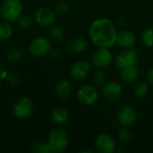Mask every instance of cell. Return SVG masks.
Returning <instances> with one entry per match:
<instances>
[{
    "label": "cell",
    "mask_w": 153,
    "mask_h": 153,
    "mask_svg": "<svg viewBox=\"0 0 153 153\" xmlns=\"http://www.w3.org/2000/svg\"><path fill=\"white\" fill-rule=\"evenodd\" d=\"M89 38L98 48H110L117 44V30L116 24L108 18L95 19L89 27Z\"/></svg>",
    "instance_id": "obj_1"
},
{
    "label": "cell",
    "mask_w": 153,
    "mask_h": 153,
    "mask_svg": "<svg viewBox=\"0 0 153 153\" xmlns=\"http://www.w3.org/2000/svg\"><path fill=\"white\" fill-rule=\"evenodd\" d=\"M22 4L21 0H4L0 4L1 18L7 22H17L22 14Z\"/></svg>",
    "instance_id": "obj_2"
},
{
    "label": "cell",
    "mask_w": 153,
    "mask_h": 153,
    "mask_svg": "<svg viewBox=\"0 0 153 153\" xmlns=\"http://www.w3.org/2000/svg\"><path fill=\"white\" fill-rule=\"evenodd\" d=\"M48 143L50 145L53 152H62L68 146L69 137L65 130L56 127L49 132Z\"/></svg>",
    "instance_id": "obj_3"
},
{
    "label": "cell",
    "mask_w": 153,
    "mask_h": 153,
    "mask_svg": "<svg viewBox=\"0 0 153 153\" xmlns=\"http://www.w3.org/2000/svg\"><path fill=\"white\" fill-rule=\"evenodd\" d=\"M140 54L138 50H136L134 48H124L123 51H121L115 59L116 66L118 70H123L134 65H137V62L139 60Z\"/></svg>",
    "instance_id": "obj_4"
},
{
    "label": "cell",
    "mask_w": 153,
    "mask_h": 153,
    "mask_svg": "<svg viewBox=\"0 0 153 153\" xmlns=\"http://www.w3.org/2000/svg\"><path fill=\"white\" fill-rule=\"evenodd\" d=\"M33 111V102L28 96L19 98L13 106L12 115L21 120L29 118Z\"/></svg>",
    "instance_id": "obj_5"
},
{
    "label": "cell",
    "mask_w": 153,
    "mask_h": 153,
    "mask_svg": "<svg viewBox=\"0 0 153 153\" xmlns=\"http://www.w3.org/2000/svg\"><path fill=\"white\" fill-rule=\"evenodd\" d=\"M51 48V40L43 36L34 38L29 46V52L34 57H43L49 54Z\"/></svg>",
    "instance_id": "obj_6"
},
{
    "label": "cell",
    "mask_w": 153,
    "mask_h": 153,
    "mask_svg": "<svg viewBox=\"0 0 153 153\" xmlns=\"http://www.w3.org/2000/svg\"><path fill=\"white\" fill-rule=\"evenodd\" d=\"M114 60L112 52L108 48H98L91 56V64L98 69H105Z\"/></svg>",
    "instance_id": "obj_7"
},
{
    "label": "cell",
    "mask_w": 153,
    "mask_h": 153,
    "mask_svg": "<svg viewBox=\"0 0 153 153\" xmlns=\"http://www.w3.org/2000/svg\"><path fill=\"white\" fill-rule=\"evenodd\" d=\"M35 22L43 28L52 27L56 21V13L55 10L48 7H39L34 13Z\"/></svg>",
    "instance_id": "obj_8"
},
{
    "label": "cell",
    "mask_w": 153,
    "mask_h": 153,
    "mask_svg": "<svg viewBox=\"0 0 153 153\" xmlns=\"http://www.w3.org/2000/svg\"><path fill=\"white\" fill-rule=\"evenodd\" d=\"M78 100L85 106H92L99 99V92L93 84H83L77 91Z\"/></svg>",
    "instance_id": "obj_9"
},
{
    "label": "cell",
    "mask_w": 153,
    "mask_h": 153,
    "mask_svg": "<svg viewBox=\"0 0 153 153\" xmlns=\"http://www.w3.org/2000/svg\"><path fill=\"white\" fill-rule=\"evenodd\" d=\"M117 121L123 126H131L137 119V111L131 105H123L117 111Z\"/></svg>",
    "instance_id": "obj_10"
},
{
    "label": "cell",
    "mask_w": 153,
    "mask_h": 153,
    "mask_svg": "<svg viewBox=\"0 0 153 153\" xmlns=\"http://www.w3.org/2000/svg\"><path fill=\"white\" fill-rule=\"evenodd\" d=\"M95 148L100 153H113L117 151V143L109 134L102 133L95 140Z\"/></svg>",
    "instance_id": "obj_11"
},
{
    "label": "cell",
    "mask_w": 153,
    "mask_h": 153,
    "mask_svg": "<svg viewBox=\"0 0 153 153\" xmlns=\"http://www.w3.org/2000/svg\"><path fill=\"white\" fill-rule=\"evenodd\" d=\"M101 93L108 100H117L123 95V87L117 82H106L101 89Z\"/></svg>",
    "instance_id": "obj_12"
},
{
    "label": "cell",
    "mask_w": 153,
    "mask_h": 153,
    "mask_svg": "<svg viewBox=\"0 0 153 153\" xmlns=\"http://www.w3.org/2000/svg\"><path fill=\"white\" fill-rule=\"evenodd\" d=\"M91 64L84 60H80L72 65L70 68V76L74 80H83L91 72Z\"/></svg>",
    "instance_id": "obj_13"
},
{
    "label": "cell",
    "mask_w": 153,
    "mask_h": 153,
    "mask_svg": "<svg viewBox=\"0 0 153 153\" xmlns=\"http://www.w3.org/2000/svg\"><path fill=\"white\" fill-rule=\"evenodd\" d=\"M136 43L135 34L129 30H122L117 32V44L122 48H133Z\"/></svg>",
    "instance_id": "obj_14"
},
{
    "label": "cell",
    "mask_w": 153,
    "mask_h": 153,
    "mask_svg": "<svg viewBox=\"0 0 153 153\" xmlns=\"http://www.w3.org/2000/svg\"><path fill=\"white\" fill-rule=\"evenodd\" d=\"M88 47V41L83 37H74L69 39L66 45L67 50L71 54H81L86 50Z\"/></svg>",
    "instance_id": "obj_15"
},
{
    "label": "cell",
    "mask_w": 153,
    "mask_h": 153,
    "mask_svg": "<svg viewBox=\"0 0 153 153\" xmlns=\"http://www.w3.org/2000/svg\"><path fill=\"white\" fill-rule=\"evenodd\" d=\"M55 94L60 100H65L69 98L72 92V84L66 79H60L55 84Z\"/></svg>",
    "instance_id": "obj_16"
},
{
    "label": "cell",
    "mask_w": 153,
    "mask_h": 153,
    "mask_svg": "<svg viewBox=\"0 0 153 153\" xmlns=\"http://www.w3.org/2000/svg\"><path fill=\"white\" fill-rule=\"evenodd\" d=\"M139 74H140V70L136 65L121 70L120 79L126 83H132V82H134L138 79Z\"/></svg>",
    "instance_id": "obj_17"
},
{
    "label": "cell",
    "mask_w": 153,
    "mask_h": 153,
    "mask_svg": "<svg viewBox=\"0 0 153 153\" xmlns=\"http://www.w3.org/2000/svg\"><path fill=\"white\" fill-rule=\"evenodd\" d=\"M50 117H51V120L55 124L62 125V124H65L68 120L69 113L65 108L62 107H57L52 110L50 114Z\"/></svg>",
    "instance_id": "obj_18"
},
{
    "label": "cell",
    "mask_w": 153,
    "mask_h": 153,
    "mask_svg": "<svg viewBox=\"0 0 153 153\" xmlns=\"http://www.w3.org/2000/svg\"><path fill=\"white\" fill-rule=\"evenodd\" d=\"M13 34V29L10 22H0V40H7Z\"/></svg>",
    "instance_id": "obj_19"
},
{
    "label": "cell",
    "mask_w": 153,
    "mask_h": 153,
    "mask_svg": "<svg viewBox=\"0 0 153 153\" xmlns=\"http://www.w3.org/2000/svg\"><path fill=\"white\" fill-rule=\"evenodd\" d=\"M65 37V30H63L62 27L57 26V25H53L49 30V38L50 40L54 42H60L63 40Z\"/></svg>",
    "instance_id": "obj_20"
},
{
    "label": "cell",
    "mask_w": 153,
    "mask_h": 153,
    "mask_svg": "<svg viewBox=\"0 0 153 153\" xmlns=\"http://www.w3.org/2000/svg\"><path fill=\"white\" fill-rule=\"evenodd\" d=\"M31 152L36 153H54L48 143H42V142H36L30 145Z\"/></svg>",
    "instance_id": "obj_21"
},
{
    "label": "cell",
    "mask_w": 153,
    "mask_h": 153,
    "mask_svg": "<svg viewBox=\"0 0 153 153\" xmlns=\"http://www.w3.org/2000/svg\"><path fill=\"white\" fill-rule=\"evenodd\" d=\"M149 93V84L146 82H139L134 87V94L137 98H144Z\"/></svg>",
    "instance_id": "obj_22"
},
{
    "label": "cell",
    "mask_w": 153,
    "mask_h": 153,
    "mask_svg": "<svg viewBox=\"0 0 153 153\" xmlns=\"http://www.w3.org/2000/svg\"><path fill=\"white\" fill-rule=\"evenodd\" d=\"M117 139L119 142L123 143H127L132 140L133 134L130 131V129L128 128V126H123L120 127L117 131Z\"/></svg>",
    "instance_id": "obj_23"
},
{
    "label": "cell",
    "mask_w": 153,
    "mask_h": 153,
    "mask_svg": "<svg viewBox=\"0 0 153 153\" xmlns=\"http://www.w3.org/2000/svg\"><path fill=\"white\" fill-rule=\"evenodd\" d=\"M143 44L147 48H153V27L147 28L142 34Z\"/></svg>",
    "instance_id": "obj_24"
},
{
    "label": "cell",
    "mask_w": 153,
    "mask_h": 153,
    "mask_svg": "<svg viewBox=\"0 0 153 153\" xmlns=\"http://www.w3.org/2000/svg\"><path fill=\"white\" fill-rule=\"evenodd\" d=\"M108 76H107V73L103 70V69H99L92 76V81H93V84L96 86H101L104 85L107 82Z\"/></svg>",
    "instance_id": "obj_25"
},
{
    "label": "cell",
    "mask_w": 153,
    "mask_h": 153,
    "mask_svg": "<svg viewBox=\"0 0 153 153\" xmlns=\"http://www.w3.org/2000/svg\"><path fill=\"white\" fill-rule=\"evenodd\" d=\"M6 58L8 61L10 62H17L19 60H21V58L22 57V51L20 48H9L6 51Z\"/></svg>",
    "instance_id": "obj_26"
},
{
    "label": "cell",
    "mask_w": 153,
    "mask_h": 153,
    "mask_svg": "<svg viewBox=\"0 0 153 153\" xmlns=\"http://www.w3.org/2000/svg\"><path fill=\"white\" fill-rule=\"evenodd\" d=\"M69 11H70L69 4L65 1H60L55 6V12L56 15H59V16L66 15L69 13Z\"/></svg>",
    "instance_id": "obj_27"
},
{
    "label": "cell",
    "mask_w": 153,
    "mask_h": 153,
    "mask_svg": "<svg viewBox=\"0 0 153 153\" xmlns=\"http://www.w3.org/2000/svg\"><path fill=\"white\" fill-rule=\"evenodd\" d=\"M18 24L20 27H22V29H30L32 26L33 23V20L30 15L27 14H22L19 19L17 20Z\"/></svg>",
    "instance_id": "obj_28"
},
{
    "label": "cell",
    "mask_w": 153,
    "mask_h": 153,
    "mask_svg": "<svg viewBox=\"0 0 153 153\" xmlns=\"http://www.w3.org/2000/svg\"><path fill=\"white\" fill-rule=\"evenodd\" d=\"M6 81L8 82L9 84L13 86H16L20 83L21 82V77L14 73H8V75L6 77Z\"/></svg>",
    "instance_id": "obj_29"
},
{
    "label": "cell",
    "mask_w": 153,
    "mask_h": 153,
    "mask_svg": "<svg viewBox=\"0 0 153 153\" xmlns=\"http://www.w3.org/2000/svg\"><path fill=\"white\" fill-rule=\"evenodd\" d=\"M50 57L54 60H58L59 58H61L62 56V51L58 48H54V49H51L49 54Z\"/></svg>",
    "instance_id": "obj_30"
},
{
    "label": "cell",
    "mask_w": 153,
    "mask_h": 153,
    "mask_svg": "<svg viewBox=\"0 0 153 153\" xmlns=\"http://www.w3.org/2000/svg\"><path fill=\"white\" fill-rule=\"evenodd\" d=\"M147 82L148 83L153 85V68H152L147 74Z\"/></svg>",
    "instance_id": "obj_31"
},
{
    "label": "cell",
    "mask_w": 153,
    "mask_h": 153,
    "mask_svg": "<svg viewBox=\"0 0 153 153\" xmlns=\"http://www.w3.org/2000/svg\"><path fill=\"white\" fill-rule=\"evenodd\" d=\"M8 75V72L4 70V68H0V81L6 80V77Z\"/></svg>",
    "instance_id": "obj_32"
},
{
    "label": "cell",
    "mask_w": 153,
    "mask_h": 153,
    "mask_svg": "<svg viewBox=\"0 0 153 153\" xmlns=\"http://www.w3.org/2000/svg\"><path fill=\"white\" fill-rule=\"evenodd\" d=\"M81 153H93V150L90 149V148H85V149H82L80 151Z\"/></svg>",
    "instance_id": "obj_33"
},
{
    "label": "cell",
    "mask_w": 153,
    "mask_h": 153,
    "mask_svg": "<svg viewBox=\"0 0 153 153\" xmlns=\"http://www.w3.org/2000/svg\"><path fill=\"white\" fill-rule=\"evenodd\" d=\"M1 89H2V84H1V81H0V91H1Z\"/></svg>",
    "instance_id": "obj_34"
},
{
    "label": "cell",
    "mask_w": 153,
    "mask_h": 153,
    "mask_svg": "<svg viewBox=\"0 0 153 153\" xmlns=\"http://www.w3.org/2000/svg\"><path fill=\"white\" fill-rule=\"evenodd\" d=\"M0 17H1V15H0Z\"/></svg>",
    "instance_id": "obj_35"
}]
</instances>
